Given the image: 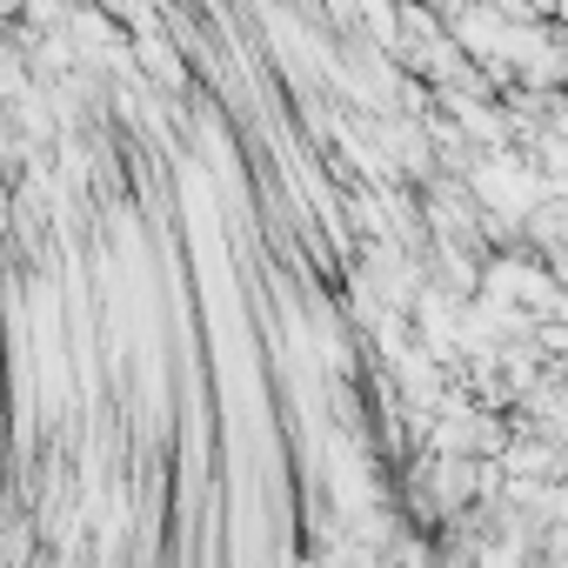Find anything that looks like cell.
Returning <instances> with one entry per match:
<instances>
[{
  "instance_id": "2",
  "label": "cell",
  "mask_w": 568,
  "mask_h": 568,
  "mask_svg": "<svg viewBox=\"0 0 568 568\" xmlns=\"http://www.w3.org/2000/svg\"><path fill=\"white\" fill-rule=\"evenodd\" d=\"M555 368H561V382H568V362H555Z\"/></svg>"
},
{
  "instance_id": "1",
  "label": "cell",
  "mask_w": 568,
  "mask_h": 568,
  "mask_svg": "<svg viewBox=\"0 0 568 568\" xmlns=\"http://www.w3.org/2000/svg\"><path fill=\"white\" fill-rule=\"evenodd\" d=\"M134 61L148 68V81H161V88H187V68H181V54H174V41L168 34H154V28H141L134 34Z\"/></svg>"
}]
</instances>
